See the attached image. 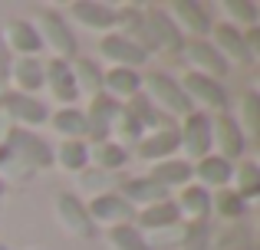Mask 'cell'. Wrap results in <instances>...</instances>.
Returning <instances> with one entry per match:
<instances>
[{"label":"cell","mask_w":260,"mask_h":250,"mask_svg":"<svg viewBox=\"0 0 260 250\" xmlns=\"http://www.w3.org/2000/svg\"><path fill=\"white\" fill-rule=\"evenodd\" d=\"M7 152L13 158L23 161V168H46L53 165V152L43 138H37L33 132H23V128H13L10 138H7Z\"/></svg>","instance_id":"obj_1"},{"label":"cell","mask_w":260,"mask_h":250,"mask_svg":"<svg viewBox=\"0 0 260 250\" xmlns=\"http://www.w3.org/2000/svg\"><path fill=\"white\" fill-rule=\"evenodd\" d=\"M37 33H40V40H43V43L56 46L59 56H73V53H76V40H73L70 26L63 23V17H59V13H43V17H40V30Z\"/></svg>","instance_id":"obj_2"},{"label":"cell","mask_w":260,"mask_h":250,"mask_svg":"<svg viewBox=\"0 0 260 250\" xmlns=\"http://www.w3.org/2000/svg\"><path fill=\"white\" fill-rule=\"evenodd\" d=\"M102 56H109V59H115V63H122L128 69V66H142L148 59V53H145V46H139L135 40H128V37H102Z\"/></svg>","instance_id":"obj_3"},{"label":"cell","mask_w":260,"mask_h":250,"mask_svg":"<svg viewBox=\"0 0 260 250\" xmlns=\"http://www.w3.org/2000/svg\"><path fill=\"white\" fill-rule=\"evenodd\" d=\"M178 141H181L184 148H188V155H194V158H204L211 148V122L208 116H188V122L184 128L178 132Z\"/></svg>","instance_id":"obj_4"},{"label":"cell","mask_w":260,"mask_h":250,"mask_svg":"<svg viewBox=\"0 0 260 250\" xmlns=\"http://www.w3.org/2000/svg\"><path fill=\"white\" fill-rule=\"evenodd\" d=\"M148 92H152L161 105H168L172 112H184V116L191 112V99L184 96V89L175 83V79L161 76V73L158 76H148Z\"/></svg>","instance_id":"obj_5"},{"label":"cell","mask_w":260,"mask_h":250,"mask_svg":"<svg viewBox=\"0 0 260 250\" xmlns=\"http://www.w3.org/2000/svg\"><path fill=\"white\" fill-rule=\"evenodd\" d=\"M86 214H89V221H122V224H128L132 204L125 198H119V194H95Z\"/></svg>","instance_id":"obj_6"},{"label":"cell","mask_w":260,"mask_h":250,"mask_svg":"<svg viewBox=\"0 0 260 250\" xmlns=\"http://www.w3.org/2000/svg\"><path fill=\"white\" fill-rule=\"evenodd\" d=\"M184 96H198L204 99L208 105H214V109H221L224 102H228V92H224L221 83H214V79H208L204 73H188L184 76Z\"/></svg>","instance_id":"obj_7"},{"label":"cell","mask_w":260,"mask_h":250,"mask_svg":"<svg viewBox=\"0 0 260 250\" xmlns=\"http://www.w3.org/2000/svg\"><path fill=\"white\" fill-rule=\"evenodd\" d=\"M43 79H50V89L59 102H73L76 99V79H73V69L63 63V59H53L50 66H43Z\"/></svg>","instance_id":"obj_8"},{"label":"cell","mask_w":260,"mask_h":250,"mask_svg":"<svg viewBox=\"0 0 260 250\" xmlns=\"http://www.w3.org/2000/svg\"><path fill=\"white\" fill-rule=\"evenodd\" d=\"M4 105L17 122H26V125H40V122H46V116H50L46 105L37 102L33 96H17V92H10V96H4Z\"/></svg>","instance_id":"obj_9"},{"label":"cell","mask_w":260,"mask_h":250,"mask_svg":"<svg viewBox=\"0 0 260 250\" xmlns=\"http://www.w3.org/2000/svg\"><path fill=\"white\" fill-rule=\"evenodd\" d=\"M56 207H59V218H63V224L70 227V231H76L79 237H92V221H89L86 207L79 204L73 194H59Z\"/></svg>","instance_id":"obj_10"},{"label":"cell","mask_w":260,"mask_h":250,"mask_svg":"<svg viewBox=\"0 0 260 250\" xmlns=\"http://www.w3.org/2000/svg\"><path fill=\"white\" fill-rule=\"evenodd\" d=\"M145 37H152L155 43L168 46V50H178V46H181V33L175 30L172 17H168L165 10H152L145 17Z\"/></svg>","instance_id":"obj_11"},{"label":"cell","mask_w":260,"mask_h":250,"mask_svg":"<svg viewBox=\"0 0 260 250\" xmlns=\"http://www.w3.org/2000/svg\"><path fill=\"white\" fill-rule=\"evenodd\" d=\"M188 59H191L194 66H201V69L214 73V76H224V73H228V59H224L221 53L214 50V43H204V40L188 43Z\"/></svg>","instance_id":"obj_12"},{"label":"cell","mask_w":260,"mask_h":250,"mask_svg":"<svg viewBox=\"0 0 260 250\" xmlns=\"http://www.w3.org/2000/svg\"><path fill=\"white\" fill-rule=\"evenodd\" d=\"M115 116H119V105H115L109 96H95L92 112L86 116L89 132H92L95 138H106V135H109V128H112V119H115Z\"/></svg>","instance_id":"obj_13"},{"label":"cell","mask_w":260,"mask_h":250,"mask_svg":"<svg viewBox=\"0 0 260 250\" xmlns=\"http://www.w3.org/2000/svg\"><path fill=\"white\" fill-rule=\"evenodd\" d=\"M214 40H217L214 50L221 53V56H224V53H231L237 63H250V46L244 43V37L234 30V26H228V23L217 26V30H214Z\"/></svg>","instance_id":"obj_14"},{"label":"cell","mask_w":260,"mask_h":250,"mask_svg":"<svg viewBox=\"0 0 260 250\" xmlns=\"http://www.w3.org/2000/svg\"><path fill=\"white\" fill-rule=\"evenodd\" d=\"M168 194V188H161L155 178H132L125 181V201H145V204H161Z\"/></svg>","instance_id":"obj_15"},{"label":"cell","mask_w":260,"mask_h":250,"mask_svg":"<svg viewBox=\"0 0 260 250\" xmlns=\"http://www.w3.org/2000/svg\"><path fill=\"white\" fill-rule=\"evenodd\" d=\"M231 174H234V168H231V161L221 158V155H204L201 165H198V178H201L204 185H228Z\"/></svg>","instance_id":"obj_16"},{"label":"cell","mask_w":260,"mask_h":250,"mask_svg":"<svg viewBox=\"0 0 260 250\" xmlns=\"http://www.w3.org/2000/svg\"><path fill=\"white\" fill-rule=\"evenodd\" d=\"M214 132H217V141H221V148H224L221 158L231 161V158H237V155L244 152V135H241V128L234 125V119H217Z\"/></svg>","instance_id":"obj_17"},{"label":"cell","mask_w":260,"mask_h":250,"mask_svg":"<svg viewBox=\"0 0 260 250\" xmlns=\"http://www.w3.org/2000/svg\"><path fill=\"white\" fill-rule=\"evenodd\" d=\"M53 128H56L59 135H66L70 141H76L89 132V122L79 109H59L56 116H53Z\"/></svg>","instance_id":"obj_18"},{"label":"cell","mask_w":260,"mask_h":250,"mask_svg":"<svg viewBox=\"0 0 260 250\" xmlns=\"http://www.w3.org/2000/svg\"><path fill=\"white\" fill-rule=\"evenodd\" d=\"M73 17L83 20L86 26H112V23H115V10H112V7L89 4V0H79V4H73Z\"/></svg>","instance_id":"obj_19"},{"label":"cell","mask_w":260,"mask_h":250,"mask_svg":"<svg viewBox=\"0 0 260 250\" xmlns=\"http://www.w3.org/2000/svg\"><path fill=\"white\" fill-rule=\"evenodd\" d=\"M7 37H10V43L17 46L20 53H37L40 46H43L37 26H33V23H23V20H13V23L7 26Z\"/></svg>","instance_id":"obj_20"},{"label":"cell","mask_w":260,"mask_h":250,"mask_svg":"<svg viewBox=\"0 0 260 250\" xmlns=\"http://www.w3.org/2000/svg\"><path fill=\"white\" fill-rule=\"evenodd\" d=\"M175 13L181 17V23L188 26L191 33H208L211 30V17L201 4H191V0H178L175 4Z\"/></svg>","instance_id":"obj_21"},{"label":"cell","mask_w":260,"mask_h":250,"mask_svg":"<svg viewBox=\"0 0 260 250\" xmlns=\"http://www.w3.org/2000/svg\"><path fill=\"white\" fill-rule=\"evenodd\" d=\"M181 218V211H178V204H172V201H161V204H152L148 211H142L139 214V221H142V227H172L175 221Z\"/></svg>","instance_id":"obj_22"},{"label":"cell","mask_w":260,"mask_h":250,"mask_svg":"<svg viewBox=\"0 0 260 250\" xmlns=\"http://www.w3.org/2000/svg\"><path fill=\"white\" fill-rule=\"evenodd\" d=\"M178 145H181V141H178V132L175 128H165V132H158V135L142 141V158H165Z\"/></svg>","instance_id":"obj_23"},{"label":"cell","mask_w":260,"mask_h":250,"mask_svg":"<svg viewBox=\"0 0 260 250\" xmlns=\"http://www.w3.org/2000/svg\"><path fill=\"white\" fill-rule=\"evenodd\" d=\"M191 174H194V171H191L188 161H161V165H155L152 178L158 181L161 188H168V185H184Z\"/></svg>","instance_id":"obj_24"},{"label":"cell","mask_w":260,"mask_h":250,"mask_svg":"<svg viewBox=\"0 0 260 250\" xmlns=\"http://www.w3.org/2000/svg\"><path fill=\"white\" fill-rule=\"evenodd\" d=\"M13 79H17V86L20 89H26V92H33V89H40V86L46 83L43 79V66L37 63V59H20L17 66H13Z\"/></svg>","instance_id":"obj_25"},{"label":"cell","mask_w":260,"mask_h":250,"mask_svg":"<svg viewBox=\"0 0 260 250\" xmlns=\"http://www.w3.org/2000/svg\"><path fill=\"white\" fill-rule=\"evenodd\" d=\"M178 211H184V214H191V218L201 221L204 214L211 211V194H208V188H184L181 207H178Z\"/></svg>","instance_id":"obj_26"},{"label":"cell","mask_w":260,"mask_h":250,"mask_svg":"<svg viewBox=\"0 0 260 250\" xmlns=\"http://www.w3.org/2000/svg\"><path fill=\"white\" fill-rule=\"evenodd\" d=\"M106 86L112 92H119V96H135L139 86H142V79H139V73H135V69H125V66H122V69H112L106 76Z\"/></svg>","instance_id":"obj_27"},{"label":"cell","mask_w":260,"mask_h":250,"mask_svg":"<svg viewBox=\"0 0 260 250\" xmlns=\"http://www.w3.org/2000/svg\"><path fill=\"white\" fill-rule=\"evenodd\" d=\"M112 244L119 247V250H152L148 247V240L142 237V231L139 227H132V224H119V227H112Z\"/></svg>","instance_id":"obj_28"},{"label":"cell","mask_w":260,"mask_h":250,"mask_svg":"<svg viewBox=\"0 0 260 250\" xmlns=\"http://www.w3.org/2000/svg\"><path fill=\"white\" fill-rule=\"evenodd\" d=\"M73 79H76V89L83 86L86 92H99V86H102V73L95 69V63H89V59H76Z\"/></svg>","instance_id":"obj_29"},{"label":"cell","mask_w":260,"mask_h":250,"mask_svg":"<svg viewBox=\"0 0 260 250\" xmlns=\"http://www.w3.org/2000/svg\"><path fill=\"white\" fill-rule=\"evenodd\" d=\"M59 161H63V168H70V171H79L89 161V148L83 141H63V145H59Z\"/></svg>","instance_id":"obj_30"},{"label":"cell","mask_w":260,"mask_h":250,"mask_svg":"<svg viewBox=\"0 0 260 250\" xmlns=\"http://www.w3.org/2000/svg\"><path fill=\"white\" fill-rule=\"evenodd\" d=\"M181 250H208V224L194 221L191 227L181 231Z\"/></svg>","instance_id":"obj_31"},{"label":"cell","mask_w":260,"mask_h":250,"mask_svg":"<svg viewBox=\"0 0 260 250\" xmlns=\"http://www.w3.org/2000/svg\"><path fill=\"white\" fill-rule=\"evenodd\" d=\"M128 158V152L122 145H112V141H102L99 148H95V161H99L102 168H122Z\"/></svg>","instance_id":"obj_32"},{"label":"cell","mask_w":260,"mask_h":250,"mask_svg":"<svg viewBox=\"0 0 260 250\" xmlns=\"http://www.w3.org/2000/svg\"><path fill=\"white\" fill-rule=\"evenodd\" d=\"M128 112L139 119V125H142V128H145V125H161V116L152 109V102H148L145 96H135V102L128 105Z\"/></svg>","instance_id":"obj_33"},{"label":"cell","mask_w":260,"mask_h":250,"mask_svg":"<svg viewBox=\"0 0 260 250\" xmlns=\"http://www.w3.org/2000/svg\"><path fill=\"white\" fill-rule=\"evenodd\" d=\"M217 201H221V204H217V211H221L224 218H241V214H244V198L237 191H224Z\"/></svg>","instance_id":"obj_34"},{"label":"cell","mask_w":260,"mask_h":250,"mask_svg":"<svg viewBox=\"0 0 260 250\" xmlns=\"http://www.w3.org/2000/svg\"><path fill=\"white\" fill-rule=\"evenodd\" d=\"M237 178H241V191L237 194H241V198H254L257 194V165H244Z\"/></svg>","instance_id":"obj_35"},{"label":"cell","mask_w":260,"mask_h":250,"mask_svg":"<svg viewBox=\"0 0 260 250\" xmlns=\"http://www.w3.org/2000/svg\"><path fill=\"white\" fill-rule=\"evenodd\" d=\"M115 119L122 122V125H119V132L125 135V138H132V141H135V138L142 135V125H139V119H135L128 109H119V116H115Z\"/></svg>","instance_id":"obj_36"},{"label":"cell","mask_w":260,"mask_h":250,"mask_svg":"<svg viewBox=\"0 0 260 250\" xmlns=\"http://www.w3.org/2000/svg\"><path fill=\"white\" fill-rule=\"evenodd\" d=\"M228 13H234L237 20H244V23H254L257 20V7L254 4H244V0H228Z\"/></svg>","instance_id":"obj_37"},{"label":"cell","mask_w":260,"mask_h":250,"mask_svg":"<svg viewBox=\"0 0 260 250\" xmlns=\"http://www.w3.org/2000/svg\"><path fill=\"white\" fill-rule=\"evenodd\" d=\"M244 116H247V125L257 132V125H260V119H257V96H247V99H244Z\"/></svg>","instance_id":"obj_38"},{"label":"cell","mask_w":260,"mask_h":250,"mask_svg":"<svg viewBox=\"0 0 260 250\" xmlns=\"http://www.w3.org/2000/svg\"><path fill=\"white\" fill-rule=\"evenodd\" d=\"M10 69H13V63H10V50H7V40H4V33H0V76H7Z\"/></svg>","instance_id":"obj_39"},{"label":"cell","mask_w":260,"mask_h":250,"mask_svg":"<svg viewBox=\"0 0 260 250\" xmlns=\"http://www.w3.org/2000/svg\"><path fill=\"white\" fill-rule=\"evenodd\" d=\"M0 194H4V181H0Z\"/></svg>","instance_id":"obj_40"},{"label":"cell","mask_w":260,"mask_h":250,"mask_svg":"<svg viewBox=\"0 0 260 250\" xmlns=\"http://www.w3.org/2000/svg\"><path fill=\"white\" fill-rule=\"evenodd\" d=\"M0 250H7V247H4V244H0Z\"/></svg>","instance_id":"obj_41"}]
</instances>
